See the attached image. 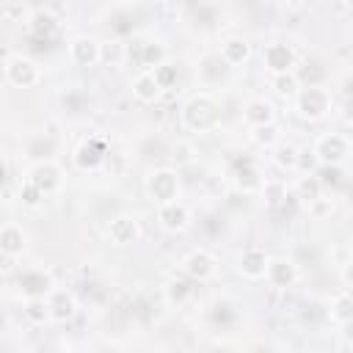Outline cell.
<instances>
[{
  "label": "cell",
  "instance_id": "obj_1",
  "mask_svg": "<svg viewBox=\"0 0 353 353\" xmlns=\"http://www.w3.org/2000/svg\"><path fill=\"white\" fill-rule=\"evenodd\" d=\"M298 113L303 119H323L328 113V94L320 85H306L298 91Z\"/></svg>",
  "mask_w": 353,
  "mask_h": 353
},
{
  "label": "cell",
  "instance_id": "obj_2",
  "mask_svg": "<svg viewBox=\"0 0 353 353\" xmlns=\"http://www.w3.org/2000/svg\"><path fill=\"white\" fill-rule=\"evenodd\" d=\"M146 190L149 196L157 201V204H168V201H176V193H179V179L174 171L163 168V171H154L146 182Z\"/></svg>",
  "mask_w": 353,
  "mask_h": 353
},
{
  "label": "cell",
  "instance_id": "obj_3",
  "mask_svg": "<svg viewBox=\"0 0 353 353\" xmlns=\"http://www.w3.org/2000/svg\"><path fill=\"white\" fill-rule=\"evenodd\" d=\"M262 58H265V63H268V69H270L273 74H287V72H292V66H295V52H292V47L284 44V41L268 44V47L262 50Z\"/></svg>",
  "mask_w": 353,
  "mask_h": 353
},
{
  "label": "cell",
  "instance_id": "obj_4",
  "mask_svg": "<svg viewBox=\"0 0 353 353\" xmlns=\"http://www.w3.org/2000/svg\"><path fill=\"white\" fill-rule=\"evenodd\" d=\"M215 119H218V110L207 97H199L185 108V124L193 130H207L210 124H215Z\"/></svg>",
  "mask_w": 353,
  "mask_h": 353
},
{
  "label": "cell",
  "instance_id": "obj_5",
  "mask_svg": "<svg viewBox=\"0 0 353 353\" xmlns=\"http://www.w3.org/2000/svg\"><path fill=\"white\" fill-rule=\"evenodd\" d=\"M314 152H317V157L323 160V165H336V163H342L345 154H347V141H345L342 135H323V138L317 141Z\"/></svg>",
  "mask_w": 353,
  "mask_h": 353
},
{
  "label": "cell",
  "instance_id": "obj_6",
  "mask_svg": "<svg viewBox=\"0 0 353 353\" xmlns=\"http://www.w3.org/2000/svg\"><path fill=\"white\" fill-rule=\"evenodd\" d=\"M72 58L80 66H94L102 58V44L94 41V39H88V36H80V39L72 41Z\"/></svg>",
  "mask_w": 353,
  "mask_h": 353
},
{
  "label": "cell",
  "instance_id": "obj_7",
  "mask_svg": "<svg viewBox=\"0 0 353 353\" xmlns=\"http://www.w3.org/2000/svg\"><path fill=\"white\" fill-rule=\"evenodd\" d=\"M6 74H8V80H11V83H17V85H33V83H36V77H39L36 63H33V61H28V58L8 61V63H6Z\"/></svg>",
  "mask_w": 353,
  "mask_h": 353
},
{
  "label": "cell",
  "instance_id": "obj_8",
  "mask_svg": "<svg viewBox=\"0 0 353 353\" xmlns=\"http://www.w3.org/2000/svg\"><path fill=\"white\" fill-rule=\"evenodd\" d=\"M28 182L36 185L41 193H50V190L58 188L61 176H58V168H55L52 163H39V165L30 171V179H28Z\"/></svg>",
  "mask_w": 353,
  "mask_h": 353
},
{
  "label": "cell",
  "instance_id": "obj_9",
  "mask_svg": "<svg viewBox=\"0 0 353 353\" xmlns=\"http://www.w3.org/2000/svg\"><path fill=\"white\" fill-rule=\"evenodd\" d=\"M157 218L165 229H182L188 223V207L182 201H168V204H160L157 210Z\"/></svg>",
  "mask_w": 353,
  "mask_h": 353
},
{
  "label": "cell",
  "instance_id": "obj_10",
  "mask_svg": "<svg viewBox=\"0 0 353 353\" xmlns=\"http://www.w3.org/2000/svg\"><path fill=\"white\" fill-rule=\"evenodd\" d=\"M185 270H188V276L204 281V279L212 276V270H215V259H212L207 251H193V254L185 259Z\"/></svg>",
  "mask_w": 353,
  "mask_h": 353
},
{
  "label": "cell",
  "instance_id": "obj_11",
  "mask_svg": "<svg viewBox=\"0 0 353 353\" xmlns=\"http://www.w3.org/2000/svg\"><path fill=\"white\" fill-rule=\"evenodd\" d=\"M240 270H243V276H248V279H259V276L268 273V256H265L259 248H248V251H243V256H240Z\"/></svg>",
  "mask_w": 353,
  "mask_h": 353
},
{
  "label": "cell",
  "instance_id": "obj_12",
  "mask_svg": "<svg viewBox=\"0 0 353 353\" xmlns=\"http://www.w3.org/2000/svg\"><path fill=\"white\" fill-rule=\"evenodd\" d=\"M265 276H268V281L273 287H290L295 281V265L287 262V259H273V262H268V273Z\"/></svg>",
  "mask_w": 353,
  "mask_h": 353
},
{
  "label": "cell",
  "instance_id": "obj_13",
  "mask_svg": "<svg viewBox=\"0 0 353 353\" xmlns=\"http://www.w3.org/2000/svg\"><path fill=\"white\" fill-rule=\"evenodd\" d=\"M160 83L154 80V74L152 72H143V74H138L135 77V83H132V94L141 99V102H154L157 97H160Z\"/></svg>",
  "mask_w": 353,
  "mask_h": 353
},
{
  "label": "cell",
  "instance_id": "obj_14",
  "mask_svg": "<svg viewBox=\"0 0 353 353\" xmlns=\"http://www.w3.org/2000/svg\"><path fill=\"white\" fill-rule=\"evenodd\" d=\"M108 234H110V240H113L116 245H127V243H132V240L138 237V223H135L132 218H116V221L110 223Z\"/></svg>",
  "mask_w": 353,
  "mask_h": 353
},
{
  "label": "cell",
  "instance_id": "obj_15",
  "mask_svg": "<svg viewBox=\"0 0 353 353\" xmlns=\"http://www.w3.org/2000/svg\"><path fill=\"white\" fill-rule=\"evenodd\" d=\"M245 121L254 124V127L273 124V108H270V102H265V99H251V102L245 105Z\"/></svg>",
  "mask_w": 353,
  "mask_h": 353
},
{
  "label": "cell",
  "instance_id": "obj_16",
  "mask_svg": "<svg viewBox=\"0 0 353 353\" xmlns=\"http://www.w3.org/2000/svg\"><path fill=\"white\" fill-rule=\"evenodd\" d=\"M74 314V298L66 290H55L50 301V317L52 320H69Z\"/></svg>",
  "mask_w": 353,
  "mask_h": 353
},
{
  "label": "cell",
  "instance_id": "obj_17",
  "mask_svg": "<svg viewBox=\"0 0 353 353\" xmlns=\"http://www.w3.org/2000/svg\"><path fill=\"white\" fill-rule=\"evenodd\" d=\"M248 41L245 39H226L221 44V61L223 63H243L248 58Z\"/></svg>",
  "mask_w": 353,
  "mask_h": 353
},
{
  "label": "cell",
  "instance_id": "obj_18",
  "mask_svg": "<svg viewBox=\"0 0 353 353\" xmlns=\"http://www.w3.org/2000/svg\"><path fill=\"white\" fill-rule=\"evenodd\" d=\"M320 193H323V185H320L317 176H303V179H298V185H295V196H298L306 207L314 204V201L320 199Z\"/></svg>",
  "mask_w": 353,
  "mask_h": 353
},
{
  "label": "cell",
  "instance_id": "obj_19",
  "mask_svg": "<svg viewBox=\"0 0 353 353\" xmlns=\"http://www.w3.org/2000/svg\"><path fill=\"white\" fill-rule=\"evenodd\" d=\"M19 284L30 298H44V292H50V279L44 273H25Z\"/></svg>",
  "mask_w": 353,
  "mask_h": 353
},
{
  "label": "cell",
  "instance_id": "obj_20",
  "mask_svg": "<svg viewBox=\"0 0 353 353\" xmlns=\"http://www.w3.org/2000/svg\"><path fill=\"white\" fill-rule=\"evenodd\" d=\"M0 240H3V254L6 256H14V254L22 251V232L17 226H3Z\"/></svg>",
  "mask_w": 353,
  "mask_h": 353
},
{
  "label": "cell",
  "instance_id": "obj_21",
  "mask_svg": "<svg viewBox=\"0 0 353 353\" xmlns=\"http://www.w3.org/2000/svg\"><path fill=\"white\" fill-rule=\"evenodd\" d=\"M331 317L336 323H350L353 320V295H339L331 306Z\"/></svg>",
  "mask_w": 353,
  "mask_h": 353
},
{
  "label": "cell",
  "instance_id": "obj_22",
  "mask_svg": "<svg viewBox=\"0 0 353 353\" xmlns=\"http://www.w3.org/2000/svg\"><path fill=\"white\" fill-rule=\"evenodd\" d=\"M30 28L36 36H50L55 30V17L50 11H36L33 19H30Z\"/></svg>",
  "mask_w": 353,
  "mask_h": 353
},
{
  "label": "cell",
  "instance_id": "obj_23",
  "mask_svg": "<svg viewBox=\"0 0 353 353\" xmlns=\"http://www.w3.org/2000/svg\"><path fill=\"white\" fill-rule=\"evenodd\" d=\"M99 160H102V149H99V146H94V143H91V146H88V143L80 146V152H77V163H80L83 168H94Z\"/></svg>",
  "mask_w": 353,
  "mask_h": 353
},
{
  "label": "cell",
  "instance_id": "obj_24",
  "mask_svg": "<svg viewBox=\"0 0 353 353\" xmlns=\"http://www.w3.org/2000/svg\"><path fill=\"white\" fill-rule=\"evenodd\" d=\"M163 63H165V61H163V47H160V44H146V47H143V66L154 72V69L163 66Z\"/></svg>",
  "mask_w": 353,
  "mask_h": 353
},
{
  "label": "cell",
  "instance_id": "obj_25",
  "mask_svg": "<svg viewBox=\"0 0 353 353\" xmlns=\"http://www.w3.org/2000/svg\"><path fill=\"white\" fill-rule=\"evenodd\" d=\"M273 85L279 94H298V77L292 72L287 74H273Z\"/></svg>",
  "mask_w": 353,
  "mask_h": 353
},
{
  "label": "cell",
  "instance_id": "obj_26",
  "mask_svg": "<svg viewBox=\"0 0 353 353\" xmlns=\"http://www.w3.org/2000/svg\"><path fill=\"white\" fill-rule=\"evenodd\" d=\"M279 141V130L273 124H265V127H254V143L259 146H273Z\"/></svg>",
  "mask_w": 353,
  "mask_h": 353
},
{
  "label": "cell",
  "instance_id": "obj_27",
  "mask_svg": "<svg viewBox=\"0 0 353 353\" xmlns=\"http://www.w3.org/2000/svg\"><path fill=\"white\" fill-rule=\"evenodd\" d=\"M276 163H279L281 168H295V165H298V149L290 146V143L279 146V149H276Z\"/></svg>",
  "mask_w": 353,
  "mask_h": 353
},
{
  "label": "cell",
  "instance_id": "obj_28",
  "mask_svg": "<svg viewBox=\"0 0 353 353\" xmlns=\"http://www.w3.org/2000/svg\"><path fill=\"white\" fill-rule=\"evenodd\" d=\"M25 314H28L33 323H41V320L50 314V303H44V298H30V303H28Z\"/></svg>",
  "mask_w": 353,
  "mask_h": 353
},
{
  "label": "cell",
  "instance_id": "obj_29",
  "mask_svg": "<svg viewBox=\"0 0 353 353\" xmlns=\"http://www.w3.org/2000/svg\"><path fill=\"white\" fill-rule=\"evenodd\" d=\"M152 74H154V80L160 83V88H171V85L176 83V69H174L171 63H163V66H157Z\"/></svg>",
  "mask_w": 353,
  "mask_h": 353
},
{
  "label": "cell",
  "instance_id": "obj_30",
  "mask_svg": "<svg viewBox=\"0 0 353 353\" xmlns=\"http://www.w3.org/2000/svg\"><path fill=\"white\" fill-rule=\"evenodd\" d=\"M237 185L243 188V190H254V188H262V182L256 179V171L245 163V171H237Z\"/></svg>",
  "mask_w": 353,
  "mask_h": 353
},
{
  "label": "cell",
  "instance_id": "obj_31",
  "mask_svg": "<svg viewBox=\"0 0 353 353\" xmlns=\"http://www.w3.org/2000/svg\"><path fill=\"white\" fill-rule=\"evenodd\" d=\"M262 193H265V201H268V204H279V201L284 199L281 182H265V185H262Z\"/></svg>",
  "mask_w": 353,
  "mask_h": 353
},
{
  "label": "cell",
  "instance_id": "obj_32",
  "mask_svg": "<svg viewBox=\"0 0 353 353\" xmlns=\"http://www.w3.org/2000/svg\"><path fill=\"white\" fill-rule=\"evenodd\" d=\"M19 196H22V201H25V204H30V207H33V204H39V199H41L44 193H41L36 185L25 182V185H22V190H19Z\"/></svg>",
  "mask_w": 353,
  "mask_h": 353
},
{
  "label": "cell",
  "instance_id": "obj_33",
  "mask_svg": "<svg viewBox=\"0 0 353 353\" xmlns=\"http://www.w3.org/2000/svg\"><path fill=\"white\" fill-rule=\"evenodd\" d=\"M331 210H334V204H331V199H317L314 204H309V212L312 215H317V218H323V215H331Z\"/></svg>",
  "mask_w": 353,
  "mask_h": 353
},
{
  "label": "cell",
  "instance_id": "obj_34",
  "mask_svg": "<svg viewBox=\"0 0 353 353\" xmlns=\"http://www.w3.org/2000/svg\"><path fill=\"white\" fill-rule=\"evenodd\" d=\"M320 185L325 188V185H336V179H339V171H336V165H323V171H320Z\"/></svg>",
  "mask_w": 353,
  "mask_h": 353
},
{
  "label": "cell",
  "instance_id": "obj_35",
  "mask_svg": "<svg viewBox=\"0 0 353 353\" xmlns=\"http://www.w3.org/2000/svg\"><path fill=\"white\" fill-rule=\"evenodd\" d=\"M188 292H190V290H188V284H185V281H171V290H168L171 301H182Z\"/></svg>",
  "mask_w": 353,
  "mask_h": 353
},
{
  "label": "cell",
  "instance_id": "obj_36",
  "mask_svg": "<svg viewBox=\"0 0 353 353\" xmlns=\"http://www.w3.org/2000/svg\"><path fill=\"white\" fill-rule=\"evenodd\" d=\"M342 276H345V281H347V287H353V259L345 265V270H342Z\"/></svg>",
  "mask_w": 353,
  "mask_h": 353
},
{
  "label": "cell",
  "instance_id": "obj_37",
  "mask_svg": "<svg viewBox=\"0 0 353 353\" xmlns=\"http://www.w3.org/2000/svg\"><path fill=\"white\" fill-rule=\"evenodd\" d=\"M345 119H347V121L353 124V97H350V99L345 102Z\"/></svg>",
  "mask_w": 353,
  "mask_h": 353
}]
</instances>
